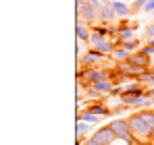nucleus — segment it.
<instances>
[{
    "instance_id": "8",
    "label": "nucleus",
    "mask_w": 154,
    "mask_h": 145,
    "mask_svg": "<svg viewBox=\"0 0 154 145\" xmlns=\"http://www.w3.org/2000/svg\"><path fill=\"white\" fill-rule=\"evenodd\" d=\"M131 40H135L131 27H119L117 29V46H123L125 42H131Z\"/></svg>"
},
{
    "instance_id": "14",
    "label": "nucleus",
    "mask_w": 154,
    "mask_h": 145,
    "mask_svg": "<svg viewBox=\"0 0 154 145\" xmlns=\"http://www.w3.org/2000/svg\"><path fill=\"white\" fill-rule=\"evenodd\" d=\"M77 137H85L90 131H92V124H88V122H77Z\"/></svg>"
},
{
    "instance_id": "10",
    "label": "nucleus",
    "mask_w": 154,
    "mask_h": 145,
    "mask_svg": "<svg viewBox=\"0 0 154 145\" xmlns=\"http://www.w3.org/2000/svg\"><path fill=\"white\" fill-rule=\"evenodd\" d=\"M88 110H90L92 114H96V116H100V118H102V116H110V114H112V112H110V110H108L106 106H102L100 102H92V104L88 106Z\"/></svg>"
},
{
    "instance_id": "3",
    "label": "nucleus",
    "mask_w": 154,
    "mask_h": 145,
    "mask_svg": "<svg viewBox=\"0 0 154 145\" xmlns=\"http://www.w3.org/2000/svg\"><path fill=\"white\" fill-rule=\"evenodd\" d=\"M92 137H94V139H96L100 145H112L115 141H117V135L112 133V129H110L108 124H106V126H100V129H98Z\"/></svg>"
},
{
    "instance_id": "2",
    "label": "nucleus",
    "mask_w": 154,
    "mask_h": 145,
    "mask_svg": "<svg viewBox=\"0 0 154 145\" xmlns=\"http://www.w3.org/2000/svg\"><path fill=\"white\" fill-rule=\"evenodd\" d=\"M127 122H129V129H131V133L135 135V137H150V131H152V126L148 124V122L144 120L142 116H140V112L137 114H131L127 116Z\"/></svg>"
},
{
    "instance_id": "17",
    "label": "nucleus",
    "mask_w": 154,
    "mask_h": 145,
    "mask_svg": "<svg viewBox=\"0 0 154 145\" xmlns=\"http://www.w3.org/2000/svg\"><path fill=\"white\" fill-rule=\"evenodd\" d=\"M140 116H142V118L154 129V108H152V110H140Z\"/></svg>"
},
{
    "instance_id": "22",
    "label": "nucleus",
    "mask_w": 154,
    "mask_h": 145,
    "mask_svg": "<svg viewBox=\"0 0 154 145\" xmlns=\"http://www.w3.org/2000/svg\"><path fill=\"white\" fill-rule=\"evenodd\" d=\"M146 35H148L150 40H154V23H152V25H148V29H146Z\"/></svg>"
},
{
    "instance_id": "7",
    "label": "nucleus",
    "mask_w": 154,
    "mask_h": 145,
    "mask_svg": "<svg viewBox=\"0 0 154 145\" xmlns=\"http://www.w3.org/2000/svg\"><path fill=\"white\" fill-rule=\"evenodd\" d=\"M135 67H140V69H144V71H148L150 67H152V62H150V56H146L144 52H133L131 54V58H129Z\"/></svg>"
},
{
    "instance_id": "12",
    "label": "nucleus",
    "mask_w": 154,
    "mask_h": 145,
    "mask_svg": "<svg viewBox=\"0 0 154 145\" xmlns=\"http://www.w3.org/2000/svg\"><path fill=\"white\" fill-rule=\"evenodd\" d=\"M110 58H115V60H117V64H119V62H125V60H129V58H131V52H129V50H125L123 46H117Z\"/></svg>"
},
{
    "instance_id": "21",
    "label": "nucleus",
    "mask_w": 154,
    "mask_h": 145,
    "mask_svg": "<svg viewBox=\"0 0 154 145\" xmlns=\"http://www.w3.org/2000/svg\"><path fill=\"white\" fill-rule=\"evenodd\" d=\"M144 10L146 13H154V0H148V4L144 6Z\"/></svg>"
},
{
    "instance_id": "25",
    "label": "nucleus",
    "mask_w": 154,
    "mask_h": 145,
    "mask_svg": "<svg viewBox=\"0 0 154 145\" xmlns=\"http://www.w3.org/2000/svg\"><path fill=\"white\" fill-rule=\"evenodd\" d=\"M150 71H152V72H154V64H152V67H150Z\"/></svg>"
},
{
    "instance_id": "19",
    "label": "nucleus",
    "mask_w": 154,
    "mask_h": 145,
    "mask_svg": "<svg viewBox=\"0 0 154 145\" xmlns=\"http://www.w3.org/2000/svg\"><path fill=\"white\" fill-rule=\"evenodd\" d=\"M140 52H144L146 56H154V46H152V44H148V46H142V48H140Z\"/></svg>"
},
{
    "instance_id": "13",
    "label": "nucleus",
    "mask_w": 154,
    "mask_h": 145,
    "mask_svg": "<svg viewBox=\"0 0 154 145\" xmlns=\"http://www.w3.org/2000/svg\"><path fill=\"white\" fill-rule=\"evenodd\" d=\"M135 81H137V83H142V85H144V87H146V89H148V85H152V87H154V72L150 71V69H148V71L140 72V75H137V79H135Z\"/></svg>"
},
{
    "instance_id": "6",
    "label": "nucleus",
    "mask_w": 154,
    "mask_h": 145,
    "mask_svg": "<svg viewBox=\"0 0 154 145\" xmlns=\"http://www.w3.org/2000/svg\"><path fill=\"white\" fill-rule=\"evenodd\" d=\"M77 15H79V19H81L83 23H92V21L98 17V8H94L92 4H85V6H81V8H77Z\"/></svg>"
},
{
    "instance_id": "1",
    "label": "nucleus",
    "mask_w": 154,
    "mask_h": 145,
    "mask_svg": "<svg viewBox=\"0 0 154 145\" xmlns=\"http://www.w3.org/2000/svg\"><path fill=\"white\" fill-rule=\"evenodd\" d=\"M108 126L112 129V133L117 135L119 141H125L127 145H137V139H135V135H133L131 129H129L127 118H115V120L108 122Z\"/></svg>"
},
{
    "instance_id": "4",
    "label": "nucleus",
    "mask_w": 154,
    "mask_h": 145,
    "mask_svg": "<svg viewBox=\"0 0 154 145\" xmlns=\"http://www.w3.org/2000/svg\"><path fill=\"white\" fill-rule=\"evenodd\" d=\"M102 58H104V56L96 48H90L85 54H83V56H81V58H79V67H81V69H90V67L98 64Z\"/></svg>"
},
{
    "instance_id": "15",
    "label": "nucleus",
    "mask_w": 154,
    "mask_h": 145,
    "mask_svg": "<svg viewBox=\"0 0 154 145\" xmlns=\"http://www.w3.org/2000/svg\"><path fill=\"white\" fill-rule=\"evenodd\" d=\"M104 40H106V37H102L100 33H96V31H92V35H90V40H88V42H90V46H92V48H98V46L102 44Z\"/></svg>"
},
{
    "instance_id": "23",
    "label": "nucleus",
    "mask_w": 154,
    "mask_h": 145,
    "mask_svg": "<svg viewBox=\"0 0 154 145\" xmlns=\"http://www.w3.org/2000/svg\"><path fill=\"white\" fill-rule=\"evenodd\" d=\"M83 145H100V143H98V141H96L94 137H88V139H85V143H83Z\"/></svg>"
},
{
    "instance_id": "18",
    "label": "nucleus",
    "mask_w": 154,
    "mask_h": 145,
    "mask_svg": "<svg viewBox=\"0 0 154 145\" xmlns=\"http://www.w3.org/2000/svg\"><path fill=\"white\" fill-rule=\"evenodd\" d=\"M123 48H125V50H129V52L133 54V50H137V48H140V42H137V40H131V42H125V44H123Z\"/></svg>"
},
{
    "instance_id": "11",
    "label": "nucleus",
    "mask_w": 154,
    "mask_h": 145,
    "mask_svg": "<svg viewBox=\"0 0 154 145\" xmlns=\"http://www.w3.org/2000/svg\"><path fill=\"white\" fill-rule=\"evenodd\" d=\"M75 33H77V37H79L81 42H88V40H90V35H92V29H90L88 25L83 23V21H77Z\"/></svg>"
},
{
    "instance_id": "5",
    "label": "nucleus",
    "mask_w": 154,
    "mask_h": 145,
    "mask_svg": "<svg viewBox=\"0 0 154 145\" xmlns=\"http://www.w3.org/2000/svg\"><path fill=\"white\" fill-rule=\"evenodd\" d=\"M98 17L102 19L104 23H108L110 19L117 17V13H115V2H112V0H104L102 6L98 8Z\"/></svg>"
},
{
    "instance_id": "9",
    "label": "nucleus",
    "mask_w": 154,
    "mask_h": 145,
    "mask_svg": "<svg viewBox=\"0 0 154 145\" xmlns=\"http://www.w3.org/2000/svg\"><path fill=\"white\" fill-rule=\"evenodd\" d=\"M75 120H77V122H88V124H92V126H94V124H98V122H100V116L92 114V112L85 108V110H81V112L77 114Z\"/></svg>"
},
{
    "instance_id": "16",
    "label": "nucleus",
    "mask_w": 154,
    "mask_h": 145,
    "mask_svg": "<svg viewBox=\"0 0 154 145\" xmlns=\"http://www.w3.org/2000/svg\"><path fill=\"white\" fill-rule=\"evenodd\" d=\"M129 10H131V8H129L127 4H123V2H115V13H117L119 17H127Z\"/></svg>"
},
{
    "instance_id": "24",
    "label": "nucleus",
    "mask_w": 154,
    "mask_h": 145,
    "mask_svg": "<svg viewBox=\"0 0 154 145\" xmlns=\"http://www.w3.org/2000/svg\"><path fill=\"white\" fill-rule=\"evenodd\" d=\"M148 139H150V141H152V143H154V129H152V131H150V137H148Z\"/></svg>"
},
{
    "instance_id": "20",
    "label": "nucleus",
    "mask_w": 154,
    "mask_h": 145,
    "mask_svg": "<svg viewBox=\"0 0 154 145\" xmlns=\"http://www.w3.org/2000/svg\"><path fill=\"white\" fill-rule=\"evenodd\" d=\"M146 4H148V0H135V2H133V6H131V8H133V10H140V8H144V6H146Z\"/></svg>"
}]
</instances>
